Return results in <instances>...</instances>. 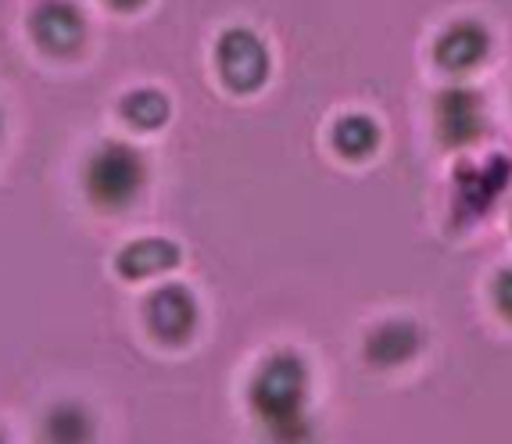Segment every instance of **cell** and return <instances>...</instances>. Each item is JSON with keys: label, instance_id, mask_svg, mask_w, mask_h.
I'll list each match as a JSON object with an SVG mask.
<instances>
[{"label": "cell", "instance_id": "6da1fadb", "mask_svg": "<svg viewBox=\"0 0 512 444\" xmlns=\"http://www.w3.org/2000/svg\"><path fill=\"white\" fill-rule=\"evenodd\" d=\"M308 384V366L294 351H273L255 369L248 402L273 444H312L316 427L308 416Z\"/></svg>", "mask_w": 512, "mask_h": 444}, {"label": "cell", "instance_id": "7a4b0ae2", "mask_svg": "<svg viewBox=\"0 0 512 444\" xmlns=\"http://www.w3.org/2000/svg\"><path fill=\"white\" fill-rule=\"evenodd\" d=\"M147 183V162L137 147L122 144V140H108V144L94 147V154L86 158L83 169V187L86 197L104 212H122L140 197Z\"/></svg>", "mask_w": 512, "mask_h": 444}, {"label": "cell", "instance_id": "3957f363", "mask_svg": "<svg viewBox=\"0 0 512 444\" xmlns=\"http://www.w3.org/2000/svg\"><path fill=\"white\" fill-rule=\"evenodd\" d=\"M215 65L230 90L251 94L269 79V47L262 43V36L244 26L226 29L215 43Z\"/></svg>", "mask_w": 512, "mask_h": 444}, {"label": "cell", "instance_id": "277c9868", "mask_svg": "<svg viewBox=\"0 0 512 444\" xmlns=\"http://www.w3.org/2000/svg\"><path fill=\"white\" fill-rule=\"evenodd\" d=\"M509 176L512 162H505L502 154H491L487 162L477 165H462L455 172V212H459V222L487 215V208L495 205L502 190L509 187Z\"/></svg>", "mask_w": 512, "mask_h": 444}, {"label": "cell", "instance_id": "5b68a950", "mask_svg": "<svg viewBox=\"0 0 512 444\" xmlns=\"http://www.w3.org/2000/svg\"><path fill=\"white\" fill-rule=\"evenodd\" d=\"M144 316L162 344H183L197 330V298L183 283H165L147 298Z\"/></svg>", "mask_w": 512, "mask_h": 444}, {"label": "cell", "instance_id": "8992f818", "mask_svg": "<svg viewBox=\"0 0 512 444\" xmlns=\"http://www.w3.org/2000/svg\"><path fill=\"white\" fill-rule=\"evenodd\" d=\"M29 33L40 43V51L65 58V54L79 51V43L86 36V22L69 0H40L29 15Z\"/></svg>", "mask_w": 512, "mask_h": 444}, {"label": "cell", "instance_id": "52a82bcc", "mask_svg": "<svg viewBox=\"0 0 512 444\" xmlns=\"http://www.w3.org/2000/svg\"><path fill=\"white\" fill-rule=\"evenodd\" d=\"M437 133L448 147H466L484 133V101L466 86H452L437 97Z\"/></svg>", "mask_w": 512, "mask_h": 444}, {"label": "cell", "instance_id": "ba28073f", "mask_svg": "<svg viewBox=\"0 0 512 444\" xmlns=\"http://www.w3.org/2000/svg\"><path fill=\"white\" fill-rule=\"evenodd\" d=\"M487 29L480 22H455L434 43V58L444 72H470L487 58Z\"/></svg>", "mask_w": 512, "mask_h": 444}, {"label": "cell", "instance_id": "9c48e42d", "mask_svg": "<svg viewBox=\"0 0 512 444\" xmlns=\"http://www.w3.org/2000/svg\"><path fill=\"white\" fill-rule=\"evenodd\" d=\"M423 330H419L412 319H391V323H380L366 341V359L373 366H402L423 348Z\"/></svg>", "mask_w": 512, "mask_h": 444}, {"label": "cell", "instance_id": "30bf717a", "mask_svg": "<svg viewBox=\"0 0 512 444\" xmlns=\"http://www.w3.org/2000/svg\"><path fill=\"white\" fill-rule=\"evenodd\" d=\"M180 265V248L165 237H144L133 240L119 251L115 258V269H119L126 280H147V276L169 273Z\"/></svg>", "mask_w": 512, "mask_h": 444}, {"label": "cell", "instance_id": "8fae6325", "mask_svg": "<svg viewBox=\"0 0 512 444\" xmlns=\"http://www.w3.org/2000/svg\"><path fill=\"white\" fill-rule=\"evenodd\" d=\"M43 444H94L97 423L79 402H58L43 416Z\"/></svg>", "mask_w": 512, "mask_h": 444}, {"label": "cell", "instance_id": "7c38bea8", "mask_svg": "<svg viewBox=\"0 0 512 444\" xmlns=\"http://www.w3.org/2000/svg\"><path fill=\"white\" fill-rule=\"evenodd\" d=\"M380 144V126H376L369 115H344L337 126H333V147L351 158V162H362L376 151Z\"/></svg>", "mask_w": 512, "mask_h": 444}, {"label": "cell", "instance_id": "4fadbf2b", "mask_svg": "<svg viewBox=\"0 0 512 444\" xmlns=\"http://www.w3.org/2000/svg\"><path fill=\"white\" fill-rule=\"evenodd\" d=\"M122 111V119L129 122V126H137V129H158L169 122V97L162 94V90H133V94L122 97L119 104Z\"/></svg>", "mask_w": 512, "mask_h": 444}, {"label": "cell", "instance_id": "5bb4252c", "mask_svg": "<svg viewBox=\"0 0 512 444\" xmlns=\"http://www.w3.org/2000/svg\"><path fill=\"white\" fill-rule=\"evenodd\" d=\"M495 305H498V312H502V316L512 323V269L498 273V280H495Z\"/></svg>", "mask_w": 512, "mask_h": 444}, {"label": "cell", "instance_id": "9a60e30c", "mask_svg": "<svg viewBox=\"0 0 512 444\" xmlns=\"http://www.w3.org/2000/svg\"><path fill=\"white\" fill-rule=\"evenodd\" d=\"M111 4H115V8H122V11H133V8H140L144 0H111Z\"/></svg>", "mask_w": 512, "mask_h": 444}, {"label": "cell", "instance_id": "2e32d148", "mask_svg": "<svg viewBox=\"0 0 512 444\" xmlns=\"http://www.w3.org/2000/svg\"><path fill=\"white\" fill-rule=\"evenodd\" d=\"M0 444H8V441H4V434H0Z\"/></svg>", "mask_w": 512, "mask_h": 444}, {"label": "cell", "instance_id": "e0dca14e", "mask_svg": "<svg viewBox=\"0 0 512 444\" xmlns=\"http://www.w3.org/2000/svg\"><path fill=\"white\" fill-rule=\"evenodd\" d=\"M0 126H4V119H0Z\"/></svg>", "mask_w": 512, "mask_h": 444}]
</instances>
